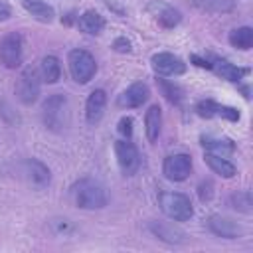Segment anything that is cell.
<instances>
[{
  "instance_id": "6da1fadb",
  "label": "cell",
  "mask_w": 253,
  "mask_h": 253,
  "mask_svg": "<svg viewBox=\"0 0 253 253\" xmlns=\"http://www.w3.org/2000/svg\"><path fill=\"white\" fill-rule=\"evenodd\" d=\"M73 200L81 210H101L109 204V194L101 182L93 178H81L73 186Z\"/></svg>"
},
{
  "instance_id": "7a4b0ae2",
  "label": "cell",
  "mask_w": 253,
  "mask_h": 253,
  "mask_svg": "<svg viewBox=\"0 0 253 253\" xmlns=\"http://www.w3.org/2000/svg\"><path fill=\"white\" fill-rule=\"evenodd\" d=\"M69 101L63 93H53L49 95L45 101H43V107H42V119H43V125L49 128V130H63L69 126Z\"/></svg>"
},
{
  "instance_id": "3957f363",
  "label": "cell",
  "mask_w": 253,
  "mask_h": 253,
  "mask_svg": "<svg viewBox=\"0 0 253 253\" xmlns=\"http://www.w3.org/2000/svg\"><path fill=\"white\" fill-rule=\"evenodd\" d=\"M158 206L166 217L172 221H188L194 215V206L186 194L180 192H160Z\"/></svg>"
},
{
  "instance_id": "277c9868",
  "label": "cell",
  "mask_w": 253,
  "mask_h": 253,
  "mask_svg": "<svg viewBox=\"0 0 253 253\" xmlns=\"http://www.w3.org/2000/svg\"><path fill=\"white\" fill-rule=\"evenodd\" d=\"M67 65H69L71 79L75 83H79V85L89 83L97 73L95 57L87 49H81V47H75V49H71L67 53Z\"/></svg>"
},
{
  "instance_id": "5b68a950",
  "label": "cell",
  "mask_w": 253,
  "mask_h": 253,
  "mask_svg": "<svg viewBox=\"0 0 253 253\" xmlns=\"http://www.w3.org/2000/svg\"><path fill=\"white\" fill-rule=\"evenodd\" d=\"M192 61H194L198 67H206V69L213 71L215 75H219L221 79L231 81V83H239V81L249 73L247 67H237V65H233L231 61H227V59H223V57H215V55H208V57L192 55Z\"/></svg>"
},
{
  "instance_id": "8992f818",
  "label": "cell",
  "mask_w": 253,
  "mask_h": 253,
  "mask_svg": "<svg viewBox=\"0 0 253 253\" xmlns=\"http://www.w3.org/2000/svg\"><path fill=\"white\" fill-rule=\"evenodd\" d=\"M16 170H18V176H20L28 186H32V188H36V190H43V188L49 186V182H51V172H49V168H47L43 162L36 160V158H24V160H20V162L16 164Z\"/></svg>"
},
{
  "instance_id": "52a82bcc",
  "label": "cell",
  "mask_w": 253,
  "mask_h": 253,
  "mask_svg": "<svg viewBox=\"0 0 253 253\" xmlns=\"http://www.w3.org/2000/svg\"><path fill=\"white\" fill-rule=\"evenodd\" d=\"M40 89H42V77L40 71L36 67H26L16 83V97L20 103L24 105H34L40 97Z\"/></svg>"
},
{
  "instance_id": "ba28073f",
  "label": "cell",
  "mask_w": 253,
  "mask_h": 253,
  "mask_svg": "<svg viewBox=\"0 0 253 253\" xmlns=\"http://www.w3.org/2000/svg\"><path fill=\"white\" fill-rule=\"evenodd\" d=\"M0 61L8 69H18L24 61V42L18 32H8L0 40Z\"/></svg>"
},
{
  "instance_id": "9c48e42d",
  "label": "cell",
  "mask_w": 253,
  "mask_h": 253,
  "mask_svg": "<svg viewBox=\"0 0 253 253\" xmlns=\"http://www.w3.org/2000/svg\"><path fill=\"white\" fill-rule=\"evenodd\" d=\"M115 156H117V164L125 176H134L138 172L140 152L128 138H121L115 142Z\"/></svg>"
},
{
  "instance_id": "30bf717a",
  "label": "cell",
  "mask_w": 253,
  "mask_h": 253,
  "mask_svg": "<svg viewBox=\"0 0 253 253\" xmlns=\"http://www.w3.org/2000/svg\"><path fill=\"white\" fill-rule=\"evenodd\" d=\"M192 172V158L186 152H176L164 158L162 174L170 182H184Z\"/></svg>"
},
{
  "instance_id": "8fae6325",
  "label": "cell",
  "mask_w": 253,
  "mask_h": 253,
  "mask_svg": "<svg viewBox=\"0 0 253 253\" xmlns=\"http://www.w3.org/2000/svg\"><path fill=\"white\" fill-rule=\"evenodd\" d=\"M196 113L204 119H225V121H231V123H237L239 121V111L235 107H229V105H221L213 99H202L196 103Z\"/></svg>"
},
{
  "instance_id": "7c38bea8",
  "label": "cell",
  "mask_w": 253,
  "mask_h": 253,
  "mask_svg": "<svg viewBox=\"0 0 253 253\" xmlns=\"http://www.w3.org/2000/svg\"><path fill=\"white\" fill-rule=\"evenodd\" d=\"M146 12L152 16V20H154L158 26H162V28H166V30L176 28V26L182 22L180 10H176L174 6H170V4H166V2H162V0H152V2H148Z\"/></svg>"
},
{
  "instance_id": "4fadbf2b",
  "label": "cell",
  "mask_w": 253,
  "mask_h": 253,
  "mask_svg": "<svg viewBox=\"0 0 253 253\" xmlns=\"http://www.w3.org/2000/svg\"><path fill=\"white\" fill-rule=\"evenodd\" d=\"M150 63H152V69L158 73V75H164V77H170V75H182L186 71V63L170 53V51H158L150 57Z\"/></svg>"
},
{
  "instance_id": "5bb4252c",
  "label": "cell",
  "mask_w": 253,
  "mask_h": 253,
  "mask_svg": "<svg viewBox=\"0 0 253 253\" xmlns=\"http://www.w3.org/2000/svg\"><path fill=\"white\" fill-rule=\"evenodd\" d=\"M148 97H150L148 85L142 83V81H136V83L128 85V87L119 95L117 103H119V107H123V109H138V107H142V105L148 101Z\"/></svg>"
},
{
  "instance_id": "9a60e30c",
  "label": "cell",
  "mask_w": 253,
  "mask_h": 253,
  "mask_svg": "<svg viewBox=\"0 0 253 253\" xmlns=\"http://www.w3.org/2000/svg\"><path fill=\"white\" fill-rule=\"evenodd\" d=\"M208 229L217 235V237H223V239H237L243 235V227L233 221L231 217H225V215H210L208 217Z\"/></svg>"
},
{
  "instance_id": "2e32d148",
  "label": "cell",
  "mask_w": 253,
  "mask_h": 253,
  "mask_svg": "<svg viewBox=\"0 0 253 253\" xmlns=\"http://www.w3.org/2000/svg\"><path fill=\"white\" fill-rule=\"evenodd\" d=\"M105 107H107V93L103 89L91 91L87 101H85V119H87V123L97 125L105 115Z\"/></svg>"
},
{
  "instance_id": "e0dca14e",
  "label": "cell",
  "mask_w": 253,
  "mask_h": 253,
  "mask_svg": "<svg viewBox=\"0 0 253 253\" xmlns=\"http://www.w3.org/2000/svg\"><path fill=\"white\" fill-rule=\"evenodd\" d=\"M148 229L152 231V235H156L160 241H166V243H172V245H180L186 241V233L172 225V223H166V221H150L148 223Z\"/></svg>"
},
{
  "instance_id": "ac0fdd59",
  "label": "cell",
  "mask_w": 253,
  "mask_h": 253,
  "mask_svg": "<svg viewBox=\"0 0 253 253\" xmlns=\"http://www.w3.org/2000/svg\"><path fill=\"white\" fill-rule=\"evenodd\" d=\"M162 130V109L158 105H150L146 115H144V132L148 142H156Z\"/></svg>"
},
{
  "instance_id": "d6986e66",
  "label": "cell",
  "mask_w": 253,
  "mask_h": 253,
  "mask_svg": "<svg viewBox=\"0 0 253 253\" xmlns=\"http://www.w3.org/2000/svg\"><path fill=\"white\" fill-rule=\"evenodd\" d=\"M20 4H22L24 10H26L32 18H36L38 22L49 24V22H53V18H55V10H53L47 2H43V0H20Z\"/></svg>"
},
{
  "instance_id": "ffe728a7",
  "label": "cell",
  "mask_w": 253,
  "mask_h": 253,
  "mask_svg": "<svg viewBox=\"0 0 253 253\" xmlns=\"http://www.w3.org/2000/svg\"><path fill=\"white\" fill-rule=\"evenodd\" d=\"M204 160L211 168V172L217 174V176H221V178H233L237 174V166L231 160H227V156H217V154L206 152Z\"/></svg>"
},
{
  "instance_id": "44dd1931",
  "label": "cell",
  "mask_w": 253,
  "mask_h": 253,
  "mask_svg": "<svg viewBox=\"0 0 253 253\" xmlns=\"http://www.w3.org/2000/svg\"><path fill=\"white\" fill-rule=\"evenodd\" d=\"M77 26L81 32L89 36H99L105 30V18L95 10H87L77 18Z\"/></svg>"
},
{
  "instance_id": "7402d4cb",
  "label": "cell",
  "mask_w": 253,
  "mask_h": 253,
  "mask_svg": "<svg viewBox=\"0 0 253 253\" xmlns=\"http://www.w3.org/2000/svg\"><path fill=\"white\" fill-rule=\"evenodd\" d=\"M38 71H40V77H42L43 83L53 85L61 77V63H59V59L55 55H43L42 61H40V69Z\"/></svg>"
},
{
  "instance_id": "603a6c76",
  "label": "cell",
  "mask_w": 253,
  "mask_h": 253,
  "mask_svg": "<svg viewBox=\"0 0 253 253\" xmlns=\"http://www.w3.org/2000/svg\"><path fill=\"white\" fill-rule=\"evenodd\" d=\"M202 146L206 152L217 156H231L235 152V144L231 138H217V136H202Z\"/></svg>"
},
{
  "instance_id": "cb8c5ba5",
  "label": "cell",
  "mask_w": 253,
  "mask_h": 253,
  "mask_svg": "<svg viewBox=\"0 0 253 253\" xmlns=\"http://www.w3.org/2000/svg\"><path fill=\"white\" fill-rule=\"evenodd\" d=\"M192 4L204 14H229L235 10L233 0H192Z\"/></svg>"
},
{
  "instance_id": "d4e9b609",
  "label": "cell",
  "mask_w": 253,
  "mask_h": 253,
  "mask_svg": "<svg viewBox=\"0 0 253 253\" xmlns=\"http://www.w3.org/2000/svg\"><path fill=\"white\" fill-rule=\"evenodd\" d=\"M229 43L235 47V49H241V51H249L253 47V30L249 26H241V28H235L229 32Z\"/></svg>"
},
{
  "instance_id": "484cf974",
  "label": "cell",
  "mask_w": 253,
  "mask_h": 253,
  "mask_svg": "<svg viewBox=\"0 0 253 253\" xmlns=\"http://www.w3.org/2000/svg\"><path fill=\"white\" fill-rule=\"evenodd\" d=\"M156 83H158L162 95H164L172 105H180V103H182V99H184L182 87H178L174 81H166V79H156Z\"/></svg>"
},
{
  "instance_id": "4316f807",
  "label": "cell",
  "mask_w": 253,
  "mask_h": 253,
  "mask_svg": "<svg viewBox=\"0 0 253 253\" xmlns=\"http://www.w3.org/2000/svg\"><path fill=\"white\" fill-rule=\"evenodd\" d=\"M229 204H231L233 210H237V211H241V213H251V210H253L251 192H249V190H241V192L231 194Z\"/></svg>"
},
{
  "instance_id": "83f0119b",
  "label": "cell",
  "mask_w": 253,
  "mask_h": 253,
  "mask_svg": "<svg viewBox=\"0 0 253 253\" xmlns=\"http://www.w3.org/2000/svg\"><path fill=\"white\" fill-rule=\"evenodd\" d=\"M198 196H200V200H202V202L211 200V196H213V184H211L210 180L202 182V184L198 186Z\"/></svg>"
},
{
  "instance_id": "f1b7e54d",
  "label": "cell",
  "mask_w": 253,
  "mask_h": 253,
  "mask_svg": "<svg viewBox=\"0 0 253 253\" xmlns=\"http://www.w3.org/2000/svg\"><path fill=\"white\" fill-rule=\"evenodd\" d=\"M117 130H119V134H123L125 138H130V134H132V119H130V117H123V119L119 121Z\"/></svg>"
},
{
  "instance_id": "f546056e",
  "label": "cell",
  "mask_w": 253,
  "mask_h": 253,
  "mask_svg": "<svg viewBox=\"0 0 253 253\" xmlns=\"http://www.w3.org/2000/svg\"><path fill=\"white\" fill-rule=\"evenodd\" d=\"M113 49H115V51H121V53H128V51H130V42L121 36V38H117V40L113 42Z\"/></svg>"
},
{
  "instance_id": "4dcf8cb0",
  "label": "cell",
  "mask_w": 253,
  "mask_h": 253,
  "mask_svg": "<svg viewBox=\"0 0 253 253\" xmlns=\"http://www.w3.org/2000/svg\"><path fill=\"white\" fill-rule=\"evenodd\" d=\"M10 16H12V8H10L4 0H0V22L10 20Z\"/></svg>"
}]
</instances>
